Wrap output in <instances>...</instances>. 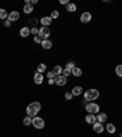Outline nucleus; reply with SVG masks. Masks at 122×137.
<instances>
[{
  "mask_svg": "<svg viewBox=\"0 0 122 137\" xmlns=\"http://www.w3.org/2000/svg\"><path fill=\"white\" fill-rule=\"evenodd\" d=\"M115 71H116V75H117L118 77H122V65H117L116 69H115Z\"/></svg>",
  "mask_w": 122,
  "mask_h": 137,
  "instance_id": "nucleus-25",
  "label": "nucleus"
},
{
  "mask_svg": "<svg viewBox=\"0 0 122 137\" xmlns=\"http://www.w3.org/2000/svg\"><path fill=\"white\" fill-rule=\"evenodd\" d=\"M43 80H44V77H43V74H39V72H37V74L34 75V83H36V85H42V83H43Z\"/></svg>",
  "mask_w": 122,
  "mask_h": 137,
  "instance_id": "nucleus-13",
  "label": "nucleus"
},
{
  "mask_svg": "<svg viewBox=\"0 0 122 137\" xmlns=\"http://www.w3.org/2000/svg\"><path fill=\"white\" fill-rule=\"evenodd\" d=\"M40 109H42V104L39 103V102H33L31 103L26 108V113H27V116L29 118H34V116H37V114L40 111Z\"/></svg>",
  "mask_w": 122,
  "mask_h": 137,
  "instance_id": "nucleus-1",
  "label": "nucleus"
},
{
  "mask_svg": "<svg viewBox=\"0 0 122 137\" xmlns=\"http://www.w3.org/2000/svg\"><path fill=\"white\" fill-rule=\"evenodd\" d=\"M60 4H65V5H67V4H68V0H60Z\"/></svg>",
  "mask_w": 122,
  "mask_h": 137,
  "instance_id": "nucleus-36",
  "label": "nucleus"
},
{
  "mask_svg": "<svg viewBox=\"0 0 122 137\" xmlns=\"http://www.w3.org/2000/svg\"><path fill=\"white\" fill-rule=\"evenodd\" d=\"M33 5L31 4V3H26V5L23 6V12L24 14H31L33 11Z\"/></svg>",
  "mask_w": 122,
  "mask_h": 137,
  "instance_id": "nucleus-16",
  "label": "nucleus"
},
{
  "mask_svg": "<svg viewBox=\"0 0 122 137\" xmlns=\"http://www.w3.org/2000/svg\"><path fill=\"white\" fill-rule=\"evenodd\" d=\"M106 119H108V115H106L105 113H99V115L97 116V121L103 124L104 121H106Z\"/></svg>",
  "mask_w": 122,
  "mask_h": 137,
  "instance_id": "nucleus-18",
  "label": "nucleus"
},
{
  "mask_svg": "<svg viewBox=\"0 0 122 137\" xmlns=\"http://www.w3.org/2000/svg\"><path fill=\"white\" fill-rule=\"evenodd\" d=\"M10 25H11V22H10L9 20H5V22H4V26H5V27H10Z\"/></svg>",
  "mask_w": 122,
  "mask_h": 137,
  "instance_id": "nucleus-34",
  "label": "nucleus"
},
{
  "mask_svg": "<svg viewBox=\"0 0 122 137\" xmlns=\"http://www.w3.org/2000/svg\"><path fill=\"white\" fill-rule=\"evenodd\" d=\"M120 136H121V137H122V133H121V135H120Z\"/></svg>",
  "mask_w": 122,
  "mask_h": 137,
  "instance_id": "nucleus-38",
  "label": "nucleus"
},
{
  "mask_svg": "<svg viewBox=\"0 0 122 137\" xmlns=\"http://www.w3.org/2000/svg\"><path fill=\"white\" fill-rule=\"evenodd\" d=\"M66 10H67L68 12H75L76 10H77V6H76V4H72V3H68V4L66 5Z\"/></svg>",
  "mask_w": 122,
  "mask_h": 137,
  "instance_id": "nucleus-20",
  "label": "nucleus"
},
{
  "mask_svg": "<svg viewBox=\"0 0 122 137\" xmlns=\"http://www.w3.org/2000/svg\"><path fill=\"white\" fill-rule=\"evenodd\" d=\"M53 22V20L50 16H45V17H42L40 19V23H42L43 27H48V26H50Z\"/></svg>",
  "mask_w": 122,
  "mask_h": 137,
  "instance_id": "nucleus-9",
  "label": "nucleus"
},
{
  "mask_svg": "<svg viewBox=\"0 0 122 137\" xmlns=\"http://www.w3.org/2000/svg\"><path fill=\"white\" fill-rule=\"evenodd\" d=\"M71 74H72V75L75 76V77H81L83 72H82V69H81V67H77V66H76L75 69H72V71H71Z\"/></svg>",
  "mask_w": 122,
  "mask_h": 137,
  "instance_id": "nucleus-15",
  "label": "nucleus"
},
{
  "mask_svg": "<svg viewBox=\"0 0 122 137\" xmlns=\"http://www.w3.org/2000/svg\"><path fill=\"white\" fill-rule=\"evenodd\" d=\"M7 20H9L10 22H14V21H17L20 20V12L19 11H11L7 16Z\"/></svg>",
  "mask_w": 122,
  "mask_h": 137,
  "instance_id": "nucleus-8",
  "label": "nucleus"
},
{
  "mask_svg": "<svg viewBox=\"0 0 122 137\" xmlns=\"http://www.w3.org/2000/svg\"><path fill=\"white\" fill-rule=\"evenodd\" d=\"M62 70H64L62 67L59 66V65H56V66L53 69V74L55 75V77H56V76H60V75H62Z\"/></svg>",
  "mask_w": 122,
  "mask_h": 137,
  "instance_id": "nucleus-19",
  "label": "nucleus"
},
{
  "mask_svg": "<svg viewBox=\"0 0 122 137\" xmlns=\"http://www.w3.org/2000/svg\"><path fill=\"white\" fill-rule=\"evenodd\" d=\"M7 16H9V14L6 12V10L0 9V20H6L7 19Z\"/></svg>",
  "mask_w": 122,
  "mask_h": 137,
  "instance_id": "nucleus-22",
  "label": "nucleus"
},
{
  "mask_svg": "<svg viewBox=\"0 0 122 137\" xmlns=\"http://www.w3.org/2000/svg\"><path fill=\"white\" fill-rule=\"evenodd\" d=\"M66 82H67V77H65L64 75H60V76H56L55 77V83H56L57 86H65Z\"/></svg>",
  "mask_w": 122,
  "mask_h": 137,
  "instance_id": "nucleus-7",
  "label": "nucleus"
},
{
  "mask_svg": "<svg viewBox=\"0 0 122 137\" xmlns=\"http://www.w3.org/2000/svg\"><path fill=\"white\" fill-rule=\"evenodd\" d=\"M37 70H38L39 74H43V72H45V71H47V65H45V64H39Z\"/></svg>",
  "mask_w": 122,
  "mask_h": 137,
  "instance_id": "nucleus-23",
  "label": "nucleus"
},
{
  "mask_svg": "<svg viewBox=\"0 0 122 137\" xmlns=\"http://www.w3.org/2000/svg\"><path fill=\"white\" fill-rule=\"evenodd\" d=\"M31 33L34 34V36H37V34L39 33V28H37V27H32V28H31Z\"/></svg>",
  "mask_w": 122,
  "mask_h": 137,
  "instance_id": "nucleus-31",
  "label": "nucleus"
},
{
  "mask_svg": "<svg viewBox=\"0 0 122 137\" xmlns=\"http://www.w3.org/2000/svg\"><path fill=\"white\" fill-rule=\"evenodd\" d=\"M85 109H87V111L89 114H97L100 111V107H99L97 103H93V102H90L89 104H87V105H85Z\"/></svg>",
  "mask_w": 122,
  "mask_h": 137,
  "instance_id": "nucleus-4",
  "label": "nucleus"
},
{
  "mask_svg": "<svg viewBox=\"0 0 122 137\" xmlns=\"http://www.w3.org/2000/svg\"><path fill=\"white\" fill-rule=\"evenodd\" d=\"M93 130H94V132H97V133H101L104 131V126H103V124L101 123H97L93 125Z\"/></svg>",
  "mask_w": 122,
  "mask_h": 137,
  "instance_id": "nucleus-10",
  "label": "nucleus"
},
{
  "mask_svg": "<svg viewBox=\"0 0 122 137\" xmlns=\"http://www.w3.org/2000/svg\"><path fill=\"white\" fill-rule=\"evenodd\" d=\"M31 124H32V118H29V116L23 118V125L24 126H29Z\"/></svg>",
  "mask_w": 122,
  "mask_h": 137,
  "instance_id": "nucleus-24",
  "label": "nucleus"
},
{
  "mask_svg": "<svg viewBox=\"0 0 122 137\" xmlns=\"http://www.w3.org/2000/svg\"><path fill=\"white\" fill-rule=\"evenodd\" d=\"M37 3H38V0H32V3H31V4L34 5V4H37Z\"/></svg>",
  "mask_w": 122,
  "mask_h": 137,
  "instance_id": "nucleus-37",
  "label": "nucleus"
},
{
  "mask_svg": "<svg viewBox=\"0 0 122 137\" xmlns=\"http://www.w3.org/2000/svg\"><path fill=\"white\" fill-rule=\"evenodd\" d=\"M106 131H108L109 133H115V131H116L115 125H114V124H108V125H106Z\"/></svg>",
  "mask_w": 122,
  "mask_h": 137,
  "instance_id": "nucleus-21",
  "label": "nucleus"
},
{
  "mask_svg": "<svg viewBox=\"0 0 122 137\" xmlns=\"http://www.w3.org/2000/svg\"><path fill=\"white\" fill-rule=\"evenodd\" d=\"M62 75L65 76V77H68V76L71 75V70H68V69H64V70H62Z\"/></svg>",
  "mask_w": 122,
  "mask_h": 137,
  "instance_id": "nucleus-29",
  "label": "nucleus"
},
{
  "mask_svg": "<svg viewBox=\"0 0 122 137\" xmlns=\"http://www.w3.org/2000/svg\"><path fill=\"white\" fill-rule=\"evenodd\" d=\"M80 20L82 23H88V22H90V20H92V14L85 11V12H83V14L81 15Z\"/></svg>",
  "mask_w": 122,
  "mask_h": 137,
  "instance_id": "nucleus-6",
  "label": "nucleus"
},
{
  "mask_svg": "<svg viewBox=\"0 0 122 137\" xmlns=\"http://www.w3.org/2000/svg\"><path fill=\"white\" fill-rule=\"evenodd\" d=\"M50 17H51V20L57 19V17H59V11H56V10H54V11L51 12V15H50Z\"/></svg>",
  "mask_w": 122,
  "mask_h": 137,
  "instance_id": "nucleus-28",
  "label": "nucleus"
},
{
  "mask_svg": "<svg viewBox=\"0 0 122 137\" xmlns=\"http://www.w3.org/2000/svg\"><path fill=\"white\" fill-rule=\"evenodd\" d=\"M38 23V20L37 19H31L28 20V25L29 26H32V27H36V25Z\"/></svg>",
  "mask_w": 122,
  "mask_h": 137,
  "instance_id": "nucleus-26",
  "label": "nucleus"
},
{
  "mask_svg": "<svg viewBox=\"0 0 122 137\" xmlns=\"http://www.w3.org/2000/svg\"><path fill=\"white\" fill-rule=\"evenodd\" d=\"M72 97H73V95H72L71 92H66V93H65V99L66 100H71V99H72Z\"/></svg>",
  "mask_w": 122,
  "mask_h": 137,
  "instance_id": "nucleus-30",
  "label": "nucleus"
},
{
  "mask_svg": "<svg viewBox=\"0 0 122 137\" xmlns=\"http://www.w3.org/2000/svg\"><path fill=\"white\" fill-rule=\"evenodd\" d=\"M48 83H49V85H54V83H55V78H50V80L48 81Z\"/></svg>",
  "mask_w": 122,
  "mask_h": 137,
  "instance_id": "nucleus-35",
  "label": "nucleus"
},
{
  "mask_svg": "<svg viewBox=\"0 0 122 137\" xmlns=\"http://www.w3.org/2000/svg\"><path fill=\"white\" fill-rule=\"evenodd\" d=\"M29 34H31V28L29 27H22V28L20 29V36L21 37L26 38V37H28Z\"/></svg>",
  "mask_w": 122,
  "mask_h": 137,
  "instance_id": "nucleus-11",
  "label": "nucleus"
},
{
  "mask_svg": "<svg viewBox=\"0 0 122 137\" xmlns=\"http://www.w3.org/2000/svg\"><path fill=\"white\" fill-rule=\"evenodd\" d=\"M32 125H33V127L40 130V128H43L44 126H45V123H44V120H43L42 118H39V116H34V118L32 119Z\"/></svg>",
  "mask_w": 122,
  "mask_h": 137,
  "instance_id": "nucleus-3",
  "label": "nucleus"
},
{
  "mask_svg": "<svg viewBox=\"0 0 122 137\" xmlns=\"http://www.w3.org/2000/svg\"><path fill=\"white\" fill-rule=\"evenodd\" d=\"M75 62H72V61H71V62H67V64H66V69H68V70H71V71H72V69H75Z\"/></svg>",
  "mask_w": 122,
  "mask_h": 137,
  "instance_id": "nucleus-27",
  "label": "nucleus"
},
{
  "mask_svg": "<svg viewBox=\"0 0 122 137\" xmlns=\"http://www.w3.org/2000/svg\"><path fill=\"white\" fill-rule=\"evenodd\" d=\"M100 93H99L98 90H95V88H90V90L85 91L84 92V99L87 102H93V100L98 99Z\"/></svg>",
  "mask_w": 122,
  "mask_h": 137,
  "instance_id": "nucleus-2",
  "label": "nucleus"
},
{
  "mask_svg": "<svg viewBox=\"0 0 122 137\" xmlns=\"http://www.w3.org/2000/svg\"><path fill=\"white\" fill-rule=\"evenodd\" d=\"M72 95H81L82 93H83V88L81 87V86H76V87H73L72 88Z\"/></svg>",
  "mask_w": 122,
  "mask_h": 137,
  "instance_id": "nucleus-14",
  "label": "nucleus"
},
{
  "mask_svg": "<svg viewBox=\"0 0 122 137\" xmlns=\"http://www.w3.org/2000/svg\"><path fill=\"white\" fill-rule=\"evenodd\" d=\"M49 36H50V29L48 28V27H43L42 26V28H39L38 37L40 38V39H43V41H45V39L49 38Z\"/></svg>",
  "mask_w": 122,
  "mask_h": 137,
  "instance_id": "nucleus-5",
  "label": "nucleus"
},
{
  "mask_svg": "<svg viewBox=\"0 0 122 137\" xmlns=\"http://www.w3.org/2000/svg\"><path fill=\"white\" fill-rule=\"evenodd\" d=\"M34 42L37 43V44H39V43H42V41H40V38L38 37V36H36V37H34Z\"/></svg>",
  "mask_w": 122,
  "mask_h": 137,
  "instance_id": "nucleus-33",
  "label": "nucleus"
},
{
  "mask_svg": "<svg viewBox=\"0 0 122 137\" xmlns=\"http://www.w3.org/2000/svg\"><path fill=\"white\" fill-rule=\"evenodd\" d=\"M47 76H48V78L50 80V78H55V75L53 74V71H50V72H48L47 74Z\"/></svg>",
  "mask_w": 122,
  "mask_h": 137,
  "instance_id": "nucleus-32",
  "label": "nucleus"
},
{
  "mask_svg": "<svg viewBox=\"0 0 122 137\" xmlns=\"http://www.w3.org/2000/svg\"><path fill=\"white\" fill-rule=\"evenodd\" d=\"M85 121L90 125H94V124L97 123V116L94 115V114H88L87 116H85Z\"/></svg>",
  "mask_w": 122,
  "mask_h": 137,
  "instance_id": "nucleus-12",
  "label": "nucleus"
},
{
  "mask_svg": "<svg viewBox=\"0 0 122 137\" xmlns=\"http://www.w3.org/2000/svg\"><path fill=\"white\" fill-rule=\"evenodd\" d=\"M42 47L44 48V49H51V47H53V43H51V41H49V39H45V41H42Z\"/></svg>",
  "mask_w": 122,
  "mask_h": 137,
  "instance_id": "nucleus-17",
  "label": "nucleus"
}]
</instances>
